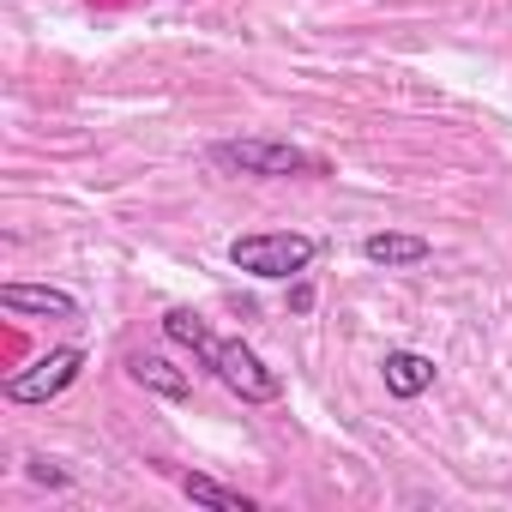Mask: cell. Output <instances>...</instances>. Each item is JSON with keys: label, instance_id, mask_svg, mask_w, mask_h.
I'll use <instances>...</instances> for the list:
<instances>
[{"label": "cell", "instance_id": "1", "mask_svg": "<svg viewBox=\"0 0 512 512\" xmlns=\"http://www.w3.org/2000/svg\"><path fill=\"white\" fill-rule=\"evenodd\" d=\"M163 332H169L175 344H187V350L241 398V404H272V398L284 392V380L260 362V350H247L241 338H217L193 308H169V314H163Z\"/></svg>", "mask_w": 512, "mask_h": 512}, {"label": "cell", "instance_id": "6", "mask_svg": "<svg viewBox=\"0 0 512 512\" xmlns=\"http://www.w3.org/2000/svg\"><path fill=\"white\" fill-rule=\"evenodd\" d=\"M0 308L13 314H49V320H79V302L49 284H0Z\"/></svg>", "mask_w": 512, "mask_h": 512}, {"label": "cell", "instance_id": "9", "mask_svg": "<svg viewBox=\"0 0 512 512\" xmlns=\"http://www.w3.org/2000/svg\"><path fill=\"white\" fill-rule=\"evenodd\" d=\"M181 494L187 500H199V506H223V512H253V494H241V488H223L217 476H181Z\"/></svg>", "mask_w": 512, "mask_h": 512}, {"label": "cell", "instance_id": "4", "mask_svg": "<svg viewBox=\"0 0 512 512\" xmlns=\"http://www.w3.org/2000/svg\"><path fill=\"white\" fill-rule=\"evenodd\" d=\"M79 368H85V350L79 344H61V350H49V356H37L31 368H19V374H7V404H49V398H61L73 380H79Z\"/></svg>", "mask_w": 512, "mask_h": 512}, {"label": "cell", "instance_id": "3", "mask_svg": "<svg viewBox=\"0 0 512 512\" xmlns=\"http://www.w3.org/2000/svg\"><path fill=\"white\" fill-rule=\"evenodd\" d=\"M320 241L314 235H296V229H266V235H235L229 241V266L247 272V278H296L314 266Z\"/></svg>", "mask_w": 512, "mask_h": 512}, {"label": "cell", "instance_id": "7", "mask_svg": "<svg viewBox=\"0 0 512 512\" xmlns=\"http://www.w3.org/2000/svg\"><path fill=\"white\" fill-rule=\"evenodd\" d=\"M380 374H386L392 398H422L434 386V356H422V350H386Z\"/></svg>", "mask_w": 512, "mask_h": 512}, {"label": "cell", "instance_id": "5", "mask_svg": "<svg viewBox=\"0 0 512 512\" xmlns=\"http://www.w3.org/2000/svg\"><path fill=\"white\" fill-rule=\"evenodd\" d=\"M428 253H434V247H428L422 235H398V229H374V235H362V260H368V266H386V272L422 266Z\"/></svg>", "mask_w": 512, "mask_h": 512}, {"label": "cell", "instance_id": "8", "mask_svg": "<svg viewBox=\"0 0 512 512\" xmlns=\"http://www.w3.org/2000/svg\"><path fill=\"white\" fill-rule=\"evenodd\" d=\"M127 374H133L145 392H157V398H187V392H193V380H187L175 362H163V356H133Z\"/></svg>", "mask_w": 512, "mask_h": 512}, {"label": "cell", "instance_id": "2", "mask_svg": "<svg viewBox=\"0 0 512 512\" xmlns=\"http://www.w3.org/2000/svg\"><path fill=\"white\" fill-rule=\"evenodd\" d=\"M211 163L235 169V175H266V181H278V175H326V157H314V151H302L290 139H272V133L223 139V145H211Z\"/></svg>", "mask_w": 512, "mask_h": 512}]
</instances>
